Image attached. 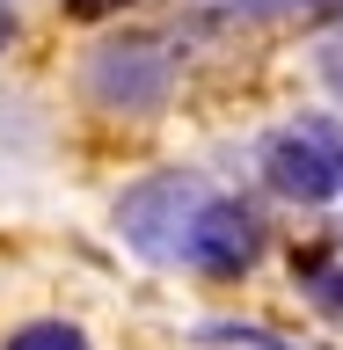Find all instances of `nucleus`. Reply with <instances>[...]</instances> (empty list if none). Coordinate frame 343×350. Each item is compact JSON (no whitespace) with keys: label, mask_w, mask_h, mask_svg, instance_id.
Here are the masks:
<instances>
[{"label":"nucleus","mask_w":343,"mask_h":350,"mask_svg":"<svg viewBox=\"0 0 343 350\" xmlns=\"http://www.w3.org/2000/svg\"><path fill=\"white\" fill-rule=\"evenodd\" d=\"M175 88V51L161 37H110L88 51V95L117 117H147Z\"/></svg>","instance_id":"nucleus-1"},{"label":"nucleus","mask_w":343,"mask_h":350,"mask_svg":"<svg viewBox=\"0 0 343 350\" xmlns=\"http://www.w3.org/2000/svg\"><path fill=\"white\" fill-rule=\"evenodd\" d=\"M205 204V183L197 175H153L117 204V234L153 262H183V241H190V219Z\"/></svg>","instance_id":"nucleus-2"},{"label":"nucleus","mask_w":343,"mask_h":350,"mask_svg":"<svg viewBox=\"0 0 343 350\" xmlns=\"http://www.w3.org/2000/svg\"><path fill=\"white\" fill-rule=\"evenodd\" d=\"M256 256H263V219L249 212L241 197H212L205 190V204H197V219H190V241H183V262L212 270V278H241Z\"/></svg>","instance_id":"nucleus-3"},{"label":"nucleus","mask_w":343,"mask_h":350,"mask_svg":"<svg viewBox=\"0 0 343 350\" xmlns=\"http://www.w3.org/2000/svg\"><path fill=\"white\" fill-rule=\"evenodd\" d=\"M263 175H270V190L300 197V204H322V197L343 190L336 153L322 146V131H314V124H300V131H285V139H270V153H263Z\"/></svg>","instance_id":"nucleus-4"},{"label":"nucleus","mask_w":343,"mask_h":350,"mask_svg":"<svg viewBox=\"0 0 343 350\" xmlns=\"http://www.w3.org/2000/svg\"><path fill=\"white\" fill-rule=\"evenodd\" d=\"M8 350H88V336L66 328V321H29V328L8 336Z\"/></svg>","instance_id":"nucleus-5"},{"label":"nucleus","mask_w":343,"mask_h":350,"mask_svg":"<svg viewBox=\"0 0 343 350\" xmlns=\"http://www.w3.org/2000/svg\"><path fill=\"white\" fill-rule=\"evenodd\" d=\"M314 299H322L329 314H343V270H314Z\"/></svg>","instance_id":"nucleus-6"},{"label":"nucleus","mask_w":343,"mask_h":350,"mask_svg":"<svg viewBox=\"0 0 343 350\" xmlns=\"http://www.w3.org/2000/svg\"><path fill=\"white\" fill-rule=\"evenodd\" d=\"M66 8H73V15H88V22H95V15H110V8H125V0H66Z\"/></svg>","instance_id":"nucleus-7"},{"label":"nucleus","mask_w":343,"mask_h":350,"mask_svg":"<svg viewBox=\"0 0 343 350\" xmlns=\"http://www.w3.org/2000/svg\"><path fill=\"white\" fill-rule=\"evenodd\" d=\"M0 51H8V8H0Z\"/></svg>","instance_id":"nucleus-8"},{"label":"nucleus","mask_w":343,"mask_h":350,"mask_svg":"<svg viewBox=\"0 0 343 350\" xmlns=\"http://www.w3.org/2000/svg\"><path fill=\"white\" fill-rule=\"evenodd\" d=\"M322 8H343V0H322Z\"/></svg>","instance_id":"nucleus-9"}]
</instances>
